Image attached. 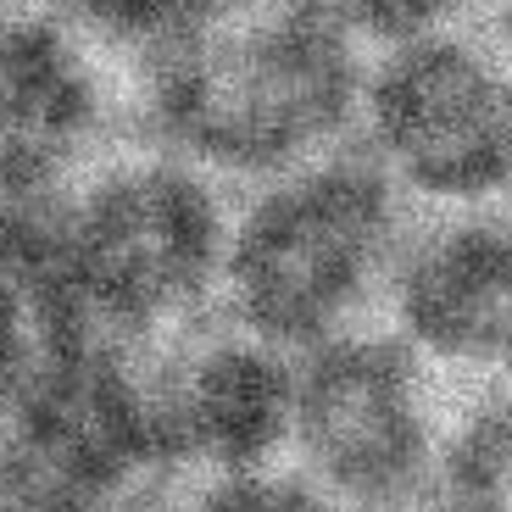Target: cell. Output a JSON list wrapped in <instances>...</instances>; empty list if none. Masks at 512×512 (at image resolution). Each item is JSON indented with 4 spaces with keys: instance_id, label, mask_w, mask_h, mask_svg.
<instances>
[{
    "instance_id": "obj_1",
    "label": "cell",
    "mask_w": 512,
    "mask_h": 512,
    "mask_svg": "<svg viewBox=\"0 0 512 512\" xmlns=\"http://www.w3.org/2000/svg\"><path fill=\"white\" fill-rule=\"evenodd\" d=\"M229 212L212 173L145 140L95 156L28 234L23 262L73 340L134 357L218 312Z\"/></svg>"
},
{
    "instance_id": "obj_2",
    "label": "cell",
    "mask_w": 512,
    "mask_h": 512,
    "mask_svg": "<svg viewBox=\"0 0 512 512\" xmlns=\"http://www.w3.org/2000/svg\"><path fill=\"white\" fill-rule=\"evenodd\" d=\"M145 140L212 179L268 184L318 162L362 117V39L329 0H268L134 84Z\"/></svg>"
},
{
    "instance_id": "obj_3",
    "label": "cell",
    "mask_w": 512,
    "mask_h": 512,
    "mask_svg": "<svg viewBox=\"0 0 512 512\" xmlns=\"http://www.w3.org/2000/svg\"><path fill=\"white\" fill-rule=\"evenodd\" d=\"M401 195L373 156L318 162L251 184L229 212L218 312L284 357L368 329L401 256Z\"/></svg>"
},
{
    "instance_id": "obj_4",
    "label": "cell",
    "mask_w": 512,
    "mask_h": 512,
    "mask_svg": "<svg viewBox=\"0 0 512 512\" xmlns=\"http://www.w3.org/2000/svg\"><path fill=\"white\" fill-rule=\"evenodd\" d=\"M435 379L396 329H351L295 357L284 462L346 512H423L446 429Z\"/></svg>"
},
{
    "instance_id": "obj_5",
    "label": "cell",
    "mask_w": 512,
    "mask_h": 512,
    "mask_svg": "<svg viewBox=\"0 0 512 512\" xmlns=\"http://www.w3.org/2000/svg\"><path fill=\"white\" fill-rule=\"evenodd\" d=\"M362 123L396 195L479 212L512 190V56L429 34L368 67Z\"/></svg>"
},
{
    "instance_id": "obj_6",
    "label": "cell",
    "mask_w": 512,
    "mask_h": 512,
    "mask_svg": "<svg viewBox=\"0 0 512 512\" xmlns=\"http://www.w3.org/2000/svg\"><path fill=\"white\" fill-rule=\"evenodd\" d=\"M123 368L145 446L190 468L195 479L284 462L295 357L262 346L223 312L123 357Z\"/></svg>"
},
{
    "instance_id": "obj_7",
    "label": "cell",
    "mask_w": 512,
    "mask_h": 512,
    "mask_svg": "<svg viewBox=\"0 0 512 512\" xmlns=\"http://www.w3.org/2000/svg\"><path fill=\"white\" fill-rule=\"evenodd\" d=\"M117 67L62 12H0V245L23 256L67 184L106 156Z\"/></svg>"
},
{
    "instance_id": "obj_8",
    "label": "cell",
    "mask_w": 512,
    "mask_h": 512,
    "mask_svg": "<svg viewBox=\"0 0 512 512\" xmlns=\"http://www.w3.org/2000/svg\"><path fill=\"white\" fill-rule=\"evenodd\" d=\"M396 334L435 373L512 379V223L462 212L412 234L390 273Z\"/></svg>"
},
{
    "instance_id": "obj_9",
    "label": "cell",
    "mask_w": 512,
    "mask_h": 512,
    "mask_svg": "<svg viewBox=\"0 0 512 512\" xmlns=\"http://www.w3.org/2000/svg\"><path fill=\"white\" fill-rule=\"evenodd\" d=\"M256 6L268 0H62V17L117 67V78L128 73V84H140L151 67L173 62L195 39L218 34Z\"/></svg>"
},
{
    "instance_id": "obj_10",
    "label": "cell",
    "mask_w": 512,
    "mask_h": 512,
    "mask_svg": "<svg viewBox=\"0 0 512 512\" xmlns=\"http://www.w3.org/2000/svg\"><path fill=\"white\" fill-rule=\"evenodd\" d=\"M423 512H512V379L479 384L446 418Z\"/></svg>"
},
{
    "instance_id": "obj_11",
    "label": "cell",
    "mask_w": 512,
    "mask_h": 512,
    "mask_svg": "<svg viewBox=\"0 0 512 512\" xmlns=\"http://www.w3.org/2000/svg\"><path fill=\"white\" fill-rule=\"evenodd\" d=\"M195 485L201 479L190 468L145 440H112L56 462L28 512H184Z\"/></svg>"
},
{
    "instance_id": "obj_12",
    "label": "cell",
    "mask_w": 512,
    "mask_h": 512,
    "mask_svg": "<svg viewBox=\"0 0 512 512\" xmlns=\"http://www.w3.org/2000/svg\"><path fill=\"white\" fill-rule=\"evenodd\" d=\"M56 357V318L39 295L28 262L0 245V423L39 407L45 373Z\"/></svg>"
},
{
    "instance_id": "obj_13",
    "label": "cell",
    "mask_w": 512,
    "mask_h": 512,
    "mask_svg": "<svg viewBox=\"0 0 512 512\" xmlns=\"http://www.w3.org/2000/svg\"><path fill=\"white\" fill-rule=\"evenodd\" d=\"M184 512H346V507L329 501L312 479H301L290 462H268V468H245V474L201 479Z\"/></svg>"
},
{
    "instance_id": "obj_14",
    "label": "cell",
    "mask_w": 512,
    "mask_h": 512,
    "mask_svg": "<svg viewBox=\"0 0 512 512\" xmlns=\"http://www.w3.org/2000/svg\"><path fill=\"white\" fill-rule=\"evenodd\" d=\"M329 6L346 17V28L357 39L396 51V45H412V39L446 34V23L468 0H329Z\"/></svg>"
},
{
    "instance_id": "obj_15",
    "label": "cell",
    "mask_w": 512,
    "mask_h": 512,
    "mask_svg": "<svg viewBox=\"0 0 512 512\" xmlns=\"http://www.w3.org/2000/svg\"><path fill=\"white\" fill-rule=\"evenodd\" d=\"M501 28H507V51H512V0H501Z\"/></svg>"
},
{
    "instance_id": "obj_16",
    "label": "cell",
    "mask_w": 512,
    "mask_h": 512,
    "mask_svg": "<svg viewBox=\"0 0 512 512\" xmlns=\"http://www.w3.org/2000/svg\"><path fill=\"white\" fill-rule=\"evenodd\" d=\"M6 6H12V0H0V12H6Z\"/></svg>"
}]
</instances>
